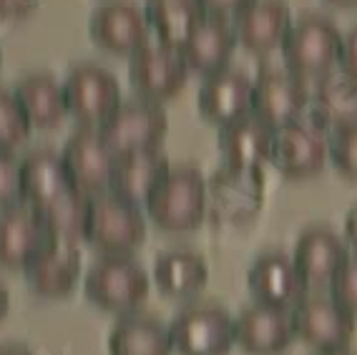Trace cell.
<instances>
[{
    "instance_id": "52a82bcc",
    "label": "cell",
    "mask_w": 357,
    "mask_h": 355,
    "mask_svg": "<svg viewBox=\"0 0 357 355\" xmlns=\"http://www.w3.org/2000/svg\"><path fill=\"white\" fill-rule=\"evenodd\" d=\"M294 335L314 350L347 348L355 335L357 315L337 303L332 295H305L292 307Z\"/></svg>"
},
{
    "instance_id": "277c9868",
    "label": "cell",
    "mask_w": 357,
    "mask_h": 355,
    "mask_svg": "<svg viewBox=\"0 0 357 355\" xmlns=\"http://www.w3.org/2000/svg\"><path fill=\"white\" fill-rule=\"evenodd\" d=\"M342 36L330 18L319 13L302 15L292 23L282 43V56L287 71L305 78H325L330 68L340 61Z\"/></svg>"
},
{
    "instance_id": "ab89813d",
    "label": "cell",
    "mask_w": 357,
    "mask_h": 355,
    "mask_svg": "<svg viewBox=\"0 0 357 355\" xmlns=\"http://www.w3.org/2000/svg\"><path fill=\"white\" fill-rule=\"evenodd\" d=\"M8 310H10V292H8V287L0 282V320H6Z\"/></svg>"
},
{
    "instance_id": "603a6c76",
    "label": "cell",
    "mask_w": 357,
    "mask_h": 355,
    "mask_svg": "<svg viewBox=\"0 0 357 355\" xmlns=\"http://www.w3.org/2000/svg\"><path fill=\"white\" fill-rule=\"evenodd\" d=\"M169 169H172V161L161 149L123 154L116 159L109 191L141 207L149 199V194L161 184V179L169 174Z\"/></svg>"
},
{
    "instance_id": "484cf974",
    "label": "cell",
    "mask_w": 357,
    "mask_h": 355,
    "mask_svg": "<svg viewBox=\"0 0 357 355\" xmlns=\"http://www.w3.org/2000/svg\"><path fill=\"white\" fill-rule=\"evenodd\" d=\"M236 48V36L231 23H227L224 18H209L206 15L202 20V26L194 31V36L186 41V45L181 48L184 64L194 73L209 76L217 71L227 68L231 53Z\"/></svg>"
},
{
    "instance_id": "836d02e7",
    "label": "cell",
    "mask_w": 357,
    "mask_h": 355,
    "mask_svg": "<svg viewBox=\"0 0 357 355\" xmlns=\"http://www.w3.org/2000/svg\"><path fill=\"white\" fill-rule=\"evenodd\" d=\"M23 204L20 161L10 152H0V210Z\"/></svg>"
},
{
    "instance_id": "f546056e",
    "label": "cell",
    "mask_w": 357,
    "mask_h": 355,
    "mask_svg": "<svg viewBox=\"0 0 357 355\" xmlns=\"http://www.w3.org/2000/svg\"><path fill=\"white\" fill-rule=\"evenodd\" d=\"M91 202H93V197L83 194L81 189H70V191H66L63 197H58L56 202L48 204V207L38 210L36 215L43 219L48 232H51L58 242L76 245L78 240H86Z\"/></svg>"
},
{
    "instance_id": "d4e9b609",
    "label": "cell",
    "mask_w": 357,
    "mask_h": 355,
    "mask_svg": "<svg viewBox=\"0 0 357 355\" xmlns=\"http://www.w3.org/2000/svg\"><path fill=\"white\" fill-rule=\"evenodd\" d=\"M153 282L166 298H192L209 282V265L194 249H166L153 262Z\"/></svg>"
},
{
    "instance_id": "8fae6325",
    "label": "cell",
    "mask_w": 357,
    "mask_h": 355,
    "mask_svg": "<svg viewBox=\"0 0 357 355\" xmlns=\"http://www.w3.org/2000/svg\"><path fill=\"white\" fill-rule=\"evenodd\" d=\"M66 161L73 184L89 194V197H98L106 194L111 187V177L116 169V154L111 152V146L103 141L101 131L96 126H83L78 129L68 141H66L63 152H61Z\"/></svg>"
},
{
    "instance_id": "8992f818",
    "label": "cell",
    "mask_w": 357,
    "mask_h": 355,
    "mask_svg": "<svg viewBox=\"0 0 357 355\" xmlns=\"http://www.w3.org/2000/svg\"><path fill=\"white\" fill-rule=\"evenodd\" d=\"M98 131L103 141L111 146V152L116 157H123V154L159 149L169 131V119L161 103L136 99V101L121 103L98 126Z\"/></svg>"
},
{
    "instance_id": "74e56055",
    "label": "cell",
    "mask_w": 357,
    "mask_h": 355,
    "mask_svg": "<svg viewBox=\"0 0 357 355\" xmlns=\"http://www.w3.org/2000/svg\"><path fill=\"white\" fill-rule=\"evenodd\" d=\"M344 242H347L350 247H355V252H357V204L347 212V217H344Z\"/></svg>"
},
{
    "instance_id": "5b68a950",
    "label": "cell",
    "mask_w": 357,
    "mask_h": 355,
    "mask_svg": "<svg viewBox=\"0 0 357 355\" xmlns=\"http://www.w3.org/2000/svg\"><path fill=\"white\" fill-rule=\"evenodd\" d=\"M174 353L229 355L234 348V315L214 303H192L169 323Z\"/></svg>"
},
{
    "instance_id": "7bdbcfd3",
    "label": "cell",
    "mask_w": 357,
    "mask_h": 355,
    "mask_svg": "<svg viewBox=\"0 0 357 355\" xmlns=\"http://www.w3.org/2000/svg\"><path fill=\"white\" fill-rule=\"evenodd\" d=\"M0 66H3V51H0Z\"/></svg>"
},
{
    "instance_id": "ffe728a7",
    "label": "cell",
    "mask_w": 357,
    "mask_h": 355,
    "mask_svg": "<svg viewBox=\"0 0 357 355\" xmlns=\"http://www.w3.org/2000/svg\"><path fill=\"white\" fill-rule=\"evenodd\" d=\"M36 295L45 300L68 298L76 290L78 280L83 275V260L76 245L68 242H53L43 254H38L31 265L23 270Z\"/></svg>"
},
{
    "instance_id": "f1b7e54d",
    "label": "cell",
    "mask_w": 357,
    "mask_h": 355,
    "mask_svg": "<svg viewBox=\"0 0 357 355\" xmlns=\"http://www.w3.org/2000/svg\"><path fill=\"white\" fill-rule=\"evenodd\" d=\"M312 108L322 126L335 131L357 129V83L347 76L319 78L312 94Z\"/></svg>"
},
{
    "instance_id": "7a4b0ae2",
    "label": "cell",
    "mask_w": 357,
    "mask_h": 355,
    "mask_svg": "<svg viewBox=\"0 0 357 355\" xmlns=\"http://www.w3.org/2000/svg\"><path fill=\"white\" fill-rule=\"evenodd\" d=\"M151 280L146 270L123 254H101L83 275V292L89 303L114 315L136 312L149 298Z\"/></svg>"
},
{
    "instance_id": "4dcf8cb0",
    "label": "cell",
    "mask_w": 357,
    "mask_h": 355,
    "mask_svg": "<svg viewBox=\"0 0 357 355\" xmlns=\"http://www.w3.org/2000/svg\"><path fill=\"white\" fill-rule=\"evenodd\" d=\"M31 121L13 91L0 89V152L13 154L31 136Z\"/></svg>"
},
{
    "instance_id": "1f68e13d",
    "label": "cell",
    "mask_w": 357,
    "mask_h": 355,
    "mask_svg": "<svg viewBox=\"0 0 357 355\" xmlns=\"http://www.w3.org/2000/svg\"><path fill=\"white\" fill-rule=\"evenodd\" d=\"M330 144V159L335 169L347 179H357V129L335 131L327 139Z\"/></svg>"
},
{
    "instance_id": "d6986e66",
    "label": "cell",
    "mask_w": 357,
    "mask_h": 355,
    "mask_svg": "<svg viewBox=\"0 0 357 355\" xmlns=\"http://www.w3.org/2000/svg\"><path fill=\"white\" fill-rule=\"evenodd\" d=\"M199 111L206 121L224 126L252 114V78L239 68H222L204 76L199 89Z\"/></svg>"
},
{
    "instance_id": "f35d334b",
    "label": "cell",
    "mask_w": 357,
    "mask_h": 355,
    "mask_svg": "<svg viewBox=\"0 0 357 355\" xmlns=\"http://www.w3.org/2000/svg\"><path fill=\"white\" fill-rule=\"evenodd\" d=\"M0 355H36L31 348L26 345H20V342H6V345H0Z\"/></svg>"
},
{
    "instance_id": "b9f144b4",
    "label": "cell",
    "mask_w": 357,
    "mask_h": 355,
    "mask_svg": "<svg viewBox=\"0 0 357 355\" xmlns=\"http://www.w3.org/2000/svg\"><path fill=\"white\" fill-rule=\"evenodd\" d=\"M314 355H352L347 348H340V350H314Z\"/></svg>"
},
{
    "instance_id": "d590c367",
    "label": "cell",
    "mask_w": 357,
    "mask_h": 355,
    "mask_svg": "<svg viewBox=\"0 0 357 355\" xmlns=\"http://www.w3.org/2000/svg\"><path fill=\"white\" fill-rule=\"evenodd\" d=\"M199 8L204 10V15H209V18H229V15H236L242 13L244 8L249 6V3H255V0H197Z\"/></svg>"
},
{
    "instance_id": "60d3db41",
    "label": "cell",
    "mask_w": 357,
    "mask_h": 355,
    "mask_svg": "<svg viewBox=\"0 0 357 355\" xmlns=\"http://www.w3.org/2000/svg\"><path fill=\"white\" fill-rule=\"evenodd\" d=\"M325 3H330V6L335 8H355L357 0H325Z\"/></svg>"
},
{
    "instance_id": "cb8c5ba5",
    "label": "cell",
    "mask_w": 357,
    "mask_h": 355,
    "mask_svg": "<svg viewBox=\"0 0 357 355\" xmlns=\"http://www.w3.org/2000/svg\"><path fill=\"white\" fill-rule=\"evenodd\" d=\"M109 355H174L169 325L144 312L119 315L109 333Z\"/></svg>"
},
{
    "instance_id": "e575fe53",
    "label": "cell",
    "mask_w": 357,
    "mask_h": 355,
    "mask_svg": "<svg viewBox=\"0 0 357 355\" xmlns=\"http://www.w3.org/2000/svg\"><path fill=\"white\" fill-rule=\"evenodd\" d=\"M38 6L40 0H0V20L6 23L26 20L38 10Z\"/></svg>"
},
{
    "instance_id": "8d00e7d4",
    "label": "cell",
    "mask_w": 357,
    "mask_h": 355,
    "mask_svg": "<svg viewBox=\"0 0 357 355\" xmlns=\"http://www.w3.org/2000/svg\"><path fill=\"white\" fill-rule=\"evenodd\" d=\"M337 64L342 68V76L357 83V26L347 31V36H342V51H340Z\"/></svg>"
},
{
    "instance_id": "30bf717a",
    "label": "cell",
    "mask_w": 357,
    "mask_h": 355,
    "mask_svg": "<svg viewBox=\"0 0 357 355\" xmlns=\"http://www.w3.org/2000/svg\"><path fill=\"white\" fill-rule=\"evenodd\" d=\"M128 78L144 101L161 103L184 89L189 68L178 51L161 43H146L128 61Z\"/></svg>"
},
{
    "instance_id": "6da1fadb",
    "label": "cell",
    "mask_w": 357,
    "mask_h": 355,
    "mask_svg": "<svg viewBox=\"0 0 357 355\" xmlns=\"http://www.w3.org/2000/svg\"><path fill=\"white\" fill-rule=\"evenodd\" d=\"M144 207L161 232L186 235L199 229L206 215V182L202 171L189 164L172 166Z\"/></svg>"
},
{
    "instance_id": "7402d4cb",
    "label": "cell",
    "mask_w": 357,
    "mask_h": 355,
    "mask_svg": "<svg viewBox=\"0 0 357 355\" xmlns=\"http://www.w3.org/2000/svg\"><path fill=\"white\" fill-rule=\"evenodd\" d=\"M272 141H275V129L267 126L255 114H247L231 124L219 126L217 136L219 152L224 154L227 164L239 171L259 169L264 161H269Z\"/></svg>"
},
{
    "instance_id": "3957f363",
    "label": "cell",
    "mask_w": 357,
    "mask_h": 355,
    "mask_svg": "<svg viewBox=\"0 0 357 355\" xmlns=\"http://www.w3.org/2000/svg\"><path fill=\"white\" fill-rule=\"evenodd\" d=\"M86 242L98 254H123L134 257L146 242V217L139 204L126 202L111 191L98 194L91 202Z\"/></svg>"
},
{
    "instance_id": "7c38bea8",
    "label": "cell",
    "mask_w": 357,
    "mask_h": 355,
    "mask_svg": "<svg viewBox=\"0 0 357 355\" xmlns=\"http://www.w3.org/2000/svg\"><path fill=\"white\" fill-rule=\"evenodd\" d=\"M91 41L111 56H134L146 45V15L131 0H111L93 10L89 20Z\"/></svg>"
},
{
    "instance_id": "2e32d148",
    "label": "cell",
    "mask_w": 357,
    "mask_h": 355,
    "mask_svg": "<svg viewBox=\"0 0 357 355\" xmlns=\"http://www.w3.org/2000/svg\"><path fill=\"white\" fill-rule=\"evenodd\" d=\"M350 257V245L325 224L307 227L294 242L292 262L307 287H330L340 267Z\"/></svg>"
},
{
    "instance_id": "83f0119b",
    "label": "cell",
    "mask_w": 357,
    "mask_h": 355,
    "mask_svg": "<svg viewBox=\"0 0 357 355\" xmlns=\"http://www.w3.org/2000/svg\"><path fill=\"white\" fill-rule=\"evenodd\" d=\"M144 15L149 28L159 36V43L174 51H181L206 18L197 0H146Z\"/></svg>"
},
{
    "instance_id": "4316f807",
    "label": "cell",
    "mask_w": 357,
    "mask_h": 355,
    "mask_svg": "<svg viewBox=\"0 0 357 355\" xmlns=\"http://www.w3.org/2000/svg\"><path fill=\"white\" fill-rule=\"evenodd\" d=\"M13 94L33 129H56L68 116L63 83H58L51 73H28L15 83Z\"/></svg>"
},
{
    "instance_id": "e0dca14e",
    "label": "cell",
    "mask_w": 357,
    "mask_h": 355,
    "mask_svg": "<svg viewBox=\"0 0 357 355\" xmlns=\"http://www.w3.org/2000/svg\"><path fill=\"white\" fill-rule=\"evenodd\" d=\"M247 285L249 292L255 295V303L287 307V310H292L307 295V282L294 267L292 254L284 252L259 254L249 267Z\"/></svg>"
},
{
    "instance_id": "9a60e30c",
    "label": "cell",
    "mask_w": 357,
    "mask_h": 355,
    "mask_svg": "<svg viewBox=\"0 0 357 355\" xmlns=\"http://www.w3.org/2000/svg\"><path fill=\"white\" fill-rule=\"evenodd\" d=\"M53 242L58 240L28 204H15L0 212V267L26 270Z\"/></svg>"
},
{
    "instance_id": "4fadbf2b",
    "label": "cell",
    "mask_w": 357,
    "mask_h": 355,
    "mask_svg": "<svg viewBox=\"0 0 357 355\" xmlns=\"http://www.w3.org/2000/svg\"><path fill=\"white\" fill-rule=\"evenodd\" d=\"M330 159L327 136L317 126L294 121L275 131L272 141V164L287 179H310L325 169Z\"/></svg>"
},
{
    "instance_id": "ac0fdd59",
    "label": "cell",
    "mask_w": 357,
    "mask_h": 355,
    "mask_svg": "<svg viewBox=\"0 0 357 355\" xmlns=\"http://www.w3.org/2000/svg\"><path fill=\"white\" fill-rule=\"evenodd\" d=\"M289 26L292 15L284 0H255L242 13H236L231 23L236 43L255 56H264L280 48Z\"/></svg>"
},
{
    "instance_id": "ba28073f",
    "label": "cell",
    "mask_w": 357,
    "mask_h": 355,
    "mask_svg": "<svg viewBox=\"0 0 357 355\" xmlns=\"http://www.w3.org/2000/svg\"><path fill=\"white\" fill-rule=\"evenodd\" d=\"M68 114L86 126H101L103 121L121 106V86L109 68L83 64L70 71L63 83Z\"/></svg>"
},
{
    "instance_id": "44dd1931",
    "label": "cell",
    "mask_w": 357,
    "mask_h": 355,
    "mask_svg": "<svg viewBox=\"0 0 357 355\" xmlns=\"http://www.w3.org/2000/svg\"><path fill=\"white\" fill-rule=\"evenodd\" d=\"M20 184H23V204L33 212L43 210L66 191L78 189L66 169L63 157L53 149H36L20 159Z\"/></svg>"
},
{
    "instance_id": "9c48e42d",
    "label": "cell",
    "mask_w": 357,
    "mask_h": 355,
    "mask_svg": "<svg viewBox=\"0 0 357 355\" xmlns=\"http://www.w3.org/2000/svg\"><path fill=\"white\" fill-rule=\"evenodd\" d=\"M310 103V91L300 76L287 68H264L252 81V114L277 129L300 121Z\"/></svg>"
},
{
    "instance_id": "5bb4252c",
    "label": "cell",
    "mask_w": 357,
    "mask_h": 355,
    "mask_svg": "<svg viewBox=\"0 0 357 355\" xmlns=\"http://www.w3.org/2000/svg\"><path fill=\"white\" fill-rule=\"evenodd\" d=\"M294 338L292 310L287 307L252 303L234 317V345L249 355H280Z\"/></svg>"
},
{
    "instance_id": "d6a6232c",
    "label": "cell",
    "mask_w": 357,
    "mask_h": 355,
    "mask_svg": "<svg viewBox=\"0 0 357 355\" xmlns=\"http://www.w3.org/2000/svg\"><path fill=\"white\" fill-rule=\"evenodd\" d=\"M330 295L337 300L342 307L357 315V252H350V257L340 267V273L330 282Z\"/></svg>"
}]
</instances>
